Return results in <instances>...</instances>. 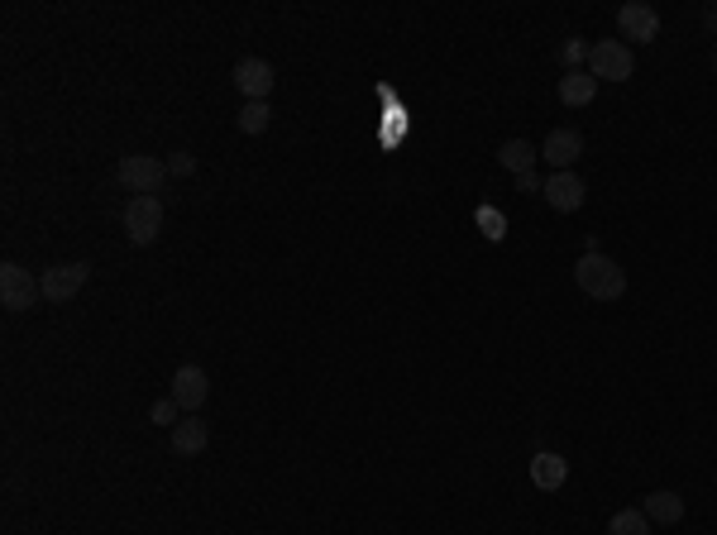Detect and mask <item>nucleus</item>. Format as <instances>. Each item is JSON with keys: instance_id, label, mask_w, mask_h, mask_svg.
<instances>
[{"instance_id": "obj_1", "label": "nucleus", "mask_w": 717, "mask_h": 535, "mask_svg": "<svg viewBox=\"0 0 717 535\" xmlns=\"http://www.w3.org/2000/svg\"><path fill=\"white\" fill-rule=\"evenodd\" d=\"M574 282H579V292L593 301H617L627 292V273L612 263L608 254H584L574 263Z\"/></svg>"}, {"instance_id": "obj_2", "label": "nucleus", "mask_w": 717, "mask_h": 535, "mask_svg": "<svg viewBox=\"0 0 717 535\" xmlns=\"http://www.w3.org/2000/svg\"><path fill=\"white\" fill-rule=\"evenodd\" d=\"M588 72L598 77V82H627L631 72H636V53H631V43L622 39H603L588 48Z\"/></svg>"}, {"instance_id": "obj_3", "label": "nucleus", "mask_w": 717, "mask_h": 535, "mask_svg": "<svg viewBox=\"0 0 717 535\" xmlns=\"http://www.w3.org/2000/svg\"><path fill=\"white\" fill-rule=\"evenodd\" d=\"M120 187H130L134 196H153L163 187V177H168V163L163 158H153V153H130V158H120Z\"/></svg>"}, {"instance_id": "obj_4", "label": "nucleus", "mask_w": 717, "mask_h": 535, "mask_svg": "<svg viewBox=\"0 0 717 535\" xmlns=\"http://www.w3.org/2000/svg\"><path fill=\"white\" fill-rule=\"evenodd\" d=\"M125 235L139 249L163 235V201L158 196H130V206H125Z\"/></svg>"}, {"instance_id": "obj_5", "label": "nucleus", "mask_w": 717, "mask_h": 535, "mask_svg": "<svg viewBox=\"0 0 717 535\" xmlns=\"http://www.w3.org/2000/svg\"><path fill=\"white\" fill-rule=\"evenodd\" d=\"M39 297H44V282L29 278V268L0 263V301H5V311H29Z\"/></svg>"}, {"instance_id": "obj_6", "label": "nucleus", "mask_w": 717, "mask_h": 535, "mask_svg": "<svg viewBox=\"0 0 717 535\" xmlns=\"http://www.w3.org/2000/svg\"><path fill=\"white\" fill-rule=\"evenodd\" d=\"M87 278H91V263H82V258H77V263L48 268L44 278H39L44 282V301H58V306H63V301H72L82 287H87Z\"/></svg>"}, {"instance_id": "obj_7", "label": "nucleus", "mask_w": 717, "mask_h": 535, "mask_svg": "<svg viewBox=\"0 0 717 535\" xmlns=\"http://www.w3.org/2000/svg\"><path fill=\"white\" fill-rule=\"evenodd\" d=\"M541 158L555 172H574V163L584 158V134L579 129H550L541 144Z\"/></svg>"}, {"instance_id": "obj_8", "label": "nucleus", "mask_w": 717, "mask_h": 535, "mask_svg": "<svg viewBox=\"0 0 717 535\" xmlns=\"http://www.w3.org/2000/svg\"><path fill=\"white\" fill-rule=\"evenodd\" d=\"M541 192L560 215H574L588 201V187H584V177H579V172H550Z\"/></svg>"}, {"instance_id": "obj_9", "label": "nucleus", "mask_w": 717, "mask_h": 535, "mask_svg": "<svg viewBox=\"0 0 717 535\" xmlns=\"http://www.w3.org/2000/svg\"><path fill=\"white\" fill-rule=\"evenodd\" d=\"M206 397H211V378H206V368H196V364H182L173 373V402L182 411H196V407H206Z\"/></svg>"}, {"instance_id": "obj_10", "label": "nucleus", "mask_w": 717, "mask_h": 535, "mask_svg": "<svg viewBox=\"0 0 717 535\" xmlns=\"http://www.w3.org/2000/svg\"><path fill=\"white\" fill-rule=\"evenodd\" d=\"M617 29H622V39H631V43H655V34H660V15H655L651 5L631 0V5L617 10Z\"/></svg>"}, {"instance_id": "obj_11", "label": "nucleus", "mask_w": 717, "mask_h": 535, "mask_svg": "<svg viewBox=\"0 0 717 535\" xmlns=\"http://www.w3.org/2000/svg\"><path fill=\"white\" fill-rule=\"evenodd\" d=\"M273 67L263 63V58H244V63L235 67V86L249 96V101H268V91H273Z\"/></svg>"}, {"instance_id": "obj_12", "label": "nucleus", "mask_w": 717, "mask_h": 535, "mask_svg": "<svg viewBox=\"0 0 717 535\" xmlns=\"http://www.w3.org/2000/svg\"><path fill=\"white\" fill-rule=\"evenodd\" d=\"M569 478V459L555 450H541L536 459H531V483L541 488V493H560Z\"/></svg>"}, {"instance_id": "obj_13", "label": "nucleus", "mask_w": 717, "mask_h": 535, "mask_svg": "<svg viewBox=\"0 0 717 535\" xmlns=\"http://www.w3.org/2000/svg\"><path fill=\"white\" fill-rule=\"evenodd\" d=\"M641 512L651 516V526H679V516H684V497L670 493V488H655V493L641 497Z\"/></svg>"}, {"instance_id": "obj_14", "label": "nucleus", "mask_w": 717, "mask_h": 535, "mask_svg": "<svg viewBox=\"0 0 717 535\" xmlns=\"http://www.w3.org/2000/svg\"><path fill=\"white\" fill-rule=\"evenodd\" d=\"M593 96H598V77L588 67H569L565 77H560V101L565 106H588Z\"/></svg>"}, {"instance_id": "obj_15", "label": "nucleus", "mask_w": 717, "mask_h": 535, "mask_svg": "<svg viewBox=\"0 0 717 535\" xmlns=\"http://www.w3.org/2000/svg\"><path fill=\"white\" fill-rule=\"evenodd\" d=\"M206 445H211V430H206V421H177V426H173V454L192 459V454H201Z\"/></svg>"}, {"instance_id": "obj_16", "label": "nucleus", "mask_w": 717, "mask_h": 535, "mask_svg": "<svg viewBox=\"0 0 717 535\" xmlns=\"http://www.w3.org/2000/svg\"><path fill=\"white\" fill-rule=\"evenodd\" d=\"M536 158H541V149H531L526 139H507V144L498 149V163H502L507 172H512V177L531 172V168H536Z\"/></svg>"}, {"instance_id": "obj_17", "label": "nucleus", "mask_w": 717, "mask_h": 535, "mask_svg": "<svg viewBox=\"0 0 717 535\" xmlns=\"http://www.w3.org/2000/svg\"><path fill=\"white\" fill-rule=\"evenodd\" d=\"M608 535H651V516L641 507H622V512H612Z\"/></svg>"}, {"instance_id": "obj_18", "label": "nucleus", "mask_w": 717, "mask_h": 535, "mask_svg": "<svg viewBox=\"0 0 717 535\" xmlns=\"http://www.w3.org/2000/svg\"><path fill=\"white\" fill-rule=\"evenodd\" d=\"M268 120H273V110H268V101H249V106L235 115V125L244 129V134H263L268 129Z\"/></svg>"}, {"instance_id": "obj_19", "label": "nucleus", "mask_w": 717, "mask_h": 535, "mask_svg": "<svg viewBox=\"0 0 717 535\" xmlns=\"http://www.w3.org/2000/svg\"><path fill=\"white\" fill-rule=\"evenodd\" d=\"M478 225H483V235L488 239L507 235V220H502V211H493V206H478Z\"/></svg>"}, {"instance_id": "obj_20", "label": "nucleus", "mask_w": 717, "mask_h": 535, "mask_svg": "<svg viewBox=\"0 0 717 535\" xmlns=\"http://www.w3.org/2000/svg\"><path fill=\"white\" fill-rule=\"evenodd\" d=\"M177 411H182V407H177L173 397H163V402H153V407H149V421H153V426H177Z\"/></svg>"}, {"instance_id": "obj_21", "label": "nucleus", "mask_w": 717, "mask_h": 535, "mask_svg": "<svg viewBox=\"0 0 717 535\" xmlns=\"http://www.w3.org/2000/svg\"><path fill=\"white\" fill-rule=\"evenodd\" d=\"M168 172H173V177H192L196 158H192V153H173V158H168Z\"/></svg>"}, {"instance_id": "obj_22", "label": "nucleus", "mask_w": 717, "mask_h": 535, "mask_svg": "<svg viewBox=\"0 0 717 535\" xmlns=\"http://www.w3.org/2000/svg\"><path fill=\"white\" fill-rule=\"evenodd\" d=\"M560 58H565V63H588V43H565V48H560Z\"/></svg>"}, {"instance_id": "obj_23", "label": "nucleus", "mask_w": 717, "mask_h": 535, "mask_svg": "<svg viewBox=\"0 0 717 535\" xmlns=\"http://www.w3.org/2000/svg\"><path fill=\"white\" fill-rule=\"evenodd\" d=\"M545 182H536V172H522V177H517V192L522 196H531V192H541Z\"/></svg>"}, {"instance_id": "obj_24", "label": "nucleus", "mask_w": 717, "mask_h": 535, "mask_svg": "<svg viewBox=\"0 0 717 535\" xmlns=\"http://www.w3.org/2000/svg\"><path fill=\"white\" fill-rule=\"evenodd\" d=\"M703 24H708V29H717V5H713V10H703Z\"/></svg>"}, {"instance_id": "obj_25", "label": "nucleus", "mask_w": 717, "mask_h": 535, "mask_svg": "<svg viewBox=\"0 0 717 535\" xmlns=\"http://www.w3.org/2000/svg\"><path fill=\"white\" fill-rule=\"evenodd\" d=\"M713 72H717V53H713Z\"/></svg>"}]
</instances>
